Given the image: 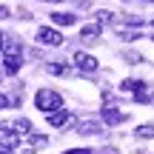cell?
Returning <instances> with one entry per match:
<instances>
[{
  "instance_id": "6da1fadb",
  "label": "cell",
  "mask_w": 154,
  "mask_h": 154,
  "mask_svg": "<svg viewBox=\"0 0 154 154\" xmlns=\"http://www.w3.org/2000/svg\"><path fill=\"white\" fill-rule=\"evenodd\" d=\"M34 106H37L40 111H46V114H51V111H57L63 106V97L54 88H40V91L34 94Z\"/></svg>"
},
{
  "instance_id": "7a4b0ae2",
  "label": "cell",
  "mask_w": 154,
  "mask_h": 154,
  "mask_svg": "<svg viewBox=\"0 0 154 154\" xmlns=\"http://www.w3.org/2000/svg\"><path fill=\"white\" fill-rule=\"evenodd\" d=\"M17 143H20V134H17L9 123H0V146H3L6 151H11Z\"/></svg>"
},
{
  "instance_id": "3957f363",
  "label": "cell",
  "mask_w": 154,
  "mask_h": 154,
  "mask_svg": "<svg viewBox=\"0 0 154 154\" xmlns=\"http://www.w3.org/2000/svg\"><path fill=\"white\" fill-rule=\"evenodd\" d=\"M37 43H43V46H63V34L43 26V29H37Z\"/></svg>"
},
{
  "instance_id": "277c9868",
  "label": "cell",
  "mask_w": 154,
  "mask_h": 154,
  "mask_svg": "<svg viewBox=\"0 0 154 154\" xmlns=\"http://www.w3.org/2000/svg\"><path fill=\"white\" fill-rule=\"evenodd\" d=\"M74 63H77V69L80 72H97V57H91V54H83V51H77L74 54Z\"/></svg>"
},
{
  "instance_id": "5b68a950",
  "label": "cell",
  "mask_w": 154,
  "mask_h": 154,
  "mask_svg": "<svg viewBox=\"0 0 154 154\" xmlns=\"http://www.w3.org/2000/svg\"><path fill=\"white\" fill-rule=\"evenodd\" d=\"M69 120H72V114H69L66 109H57V111H51V114H49V126H54V128L66 126Z\"/></svg>"
},
{
  "instance_id": "8992f818",
  "label": "cell",
  "mask_w": 154,
  "mask_h": 154,
  "mask_svg": "<svg viewBox=\"0 0 154 154\" xmlns=\"http://www.w3.org/2000/svg\"><path fill=\"white\" fill-rule=\"evenodd\" d=\"M97 37H100V23H94V26H86V29L80 32V40H83V43H94Z\"/></svg>"
},
{
  "instance_id": "52a82bcc",
  "label": "cell",
  "mask_w": 154,
  "mask_h": 154,
  "mask_svg": "<svg viewBox=\"0 0 154 154\" xmlns=\"http://www.w3.org/2000/svg\"><path fill=\"white\" fill-rule=\"evenodd\" d=\"M20 66H23L20 54H9V57H6V60H3V72H6V74H14V72H17V69H20Z\"/></svg>"
},
{
  "instance_id": "ba28073f",
  "label": "cell",
  "mask_w": 154,
  "mask_h": 154,
  "mask_svg": "<svg viewBox=\"0 0 154 154\" xmlns=\"http://www.w3.org/2000/svg\"><path fill=\"white\" fill-rule=\"evenodd\" d=\"M103 128H100L97 120H83L80 126H77V134H100Z\"/></svg>"
},
{
  "instance_id": "9c48e42d",
  "label": "cell",
  "mask_w": 154,
  "mask_h": 154,
  "mask_svg": "<svg viewBox=\"0 0 154 154\" xmlns=\"http://www.w3.org/2000/svg\"><path fill=\"white\" fill-rule=\"evenodd\" d=\"M51 20H54L57 26H72L77 17L72 14V11H54V14H51Z\"/></svg>"
},
{
  "instance_id": "30bf717a",
  "label": "cell",
  "mask_w": 154,
  "mask_h": 154,
  "mask_svg": "<svg viewBox=\"0 0 154 154\" xmlns=\"http://www.w3.org/2000/svg\"><path fill=\"white\" fill-rule=\"evenodd\" d=\"M103 117H106V123H111V126L126 120V114H123V111H114V106H111V109H103Z\"/></svg>"
},
{
  "instance_id": "8fae6325",
  "label": "cell",
  "mask_w": 154,
  "mask_h": 154,
  "mask_svg": "<svg viewBox=\"0 0 154 154\" xmlns=\"http://www.w3.org/2000/svg\"><path fill=\"white\" fill-rule=\"evenodd\" d=\"M140 88H146L143 80H126V83H123V91H128V94H137Z\"/></svg>"
},
{
  "instance_id": "7c38bea8",
  "label": "cell",
  "mask_w": 154,
  "mask_h": 154,
  "mask_svg": "<svg viewBox=\"0 0 154 154\" xmlns=\"http://www.w3.org/2000/svg\"><path fill=\"white\" fill-rule=\"evenodd\" d=\"M14 128H17V131H20V134H32V123H29L26 117H20V120L14 123Z\"/></svg>"
},
{
  "instance_id": "4fadbf2b",
  "label": "cell",
  "mask_w": 154,
  "mask_h": 154,
  "mask_svg": "<svg viewBox=\"0 0 154 154\" xmlns=\"http://www.w3.org/2000/svg\"><path fill=\"white\" fill-rule=\"evenodd\" d=\"M29 143H32L34 149H43V146L49 143V140H46V137H40V134H29Z\"/></svg>"
},
{
  "instance_id": "5bb4252c",
  "label": "cell",
  "mask_w": 154,
  "mask_h": 154,
  "mask_svg": "<svg viewBox=\"0 0 154 154\" xmlns=\"http://www.w3.org/2000/svg\"><path fill=\"white\" fill-rule=\"evenodd\" d=\"M154 134V126H140L137 128V137H151Z\"/></svg>"
},
{
  "instance_id": "9a60e30c",
  "label": "cell",
  "mask_w": 154,
  "mask_h": 154,
  "mask_svg": "<svg viewBox=\"0 0 154 154\" xmlns=\"http://www.w3.org/2000/svg\"><path fill=\"white\" fill-rule=\"evenodd\" d=\"M9 14H11V11L6 9V6H0V20H6V17H9Z\"/></svg>"
},
{
  "instance_id": "2e32d148",
  "label": "cell",
  "mask_w": 154,
  "mask_h": 154,
  "mask_svg": "<svg viewBox=\"0 0 154 154\" xmlns=\"http://www.w3.org/2000/svg\"><path fill=\"white\" fill-rule=\"evenodd\" d=\"M66 154H91L88 149H72V151H66Z\"/></svg>"
},
{
  "instance_id": "e0dca14e",
  "label": "cell",
  "mask_w": 154,
  "mask_h": 154,
  "mask_svg": "<svg viewBox=\"0 0 154 154\" xmlns=\"http://www.w3.org/2000/svg\"><path fill=\"white\" fill-rule=\"evenodd\" d=\"M9 106V100H6V94H0V109H6Z\"/></svg>"
},
{
  "instance_id": "ac0fdd59",
  "label": "cell",
  "mask_w": 154,
  "mask_h": 154,
  "mask_svg": "<svg viewBox=\"0 0 154 154\" xmlns=\"http://www.w3.org/2000/svg\"><path fill=\"white\" fill-rule=\"evenodd\" d=\"M3 40H6V37H3V32H0V49H3Z\"/></svg>"
},
{
  "instance_id": "d6986e66",
  "label": "cell",
  "mask_w": 154,
  "mask_h": 154,
  "mask_svg": "<svg viewBox=\"0 0 154 154\" xmlns=\"http://www.w3.org/2000/svg\"><path fill=\"white\" fill-rule=\"evenodd\" d=\"M151 26H154V17H151Z\"/></svg>"
},
{
  "instance_id": "ffe728a7",
  "label": "cell",
  "mask_w": 154,
  "mask_h": 154,
  "mask_svg": "<svg viewBox=\"0 0 154 154\" xmlns=\"http://www.w3.org/2000/svg\"><path fill=\"white\" fill-rule=\"evenodd\" d=\"M151 40H154V37H151Z\"/></svg>"
}]
</instances>
